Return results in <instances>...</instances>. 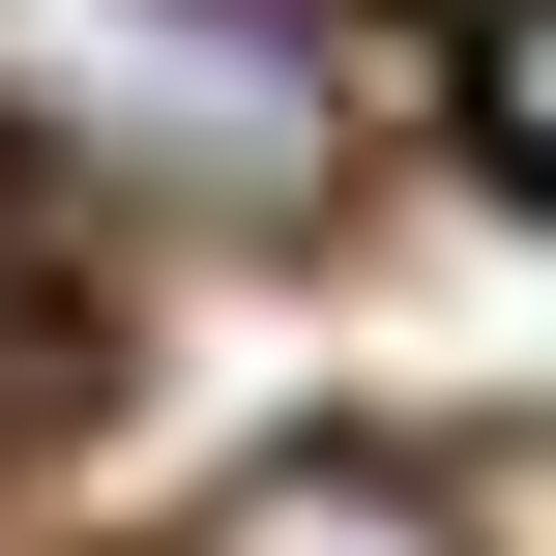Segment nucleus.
I'll return each instance as SVG.
<instances>
[{"label":"nucleus","instance_id":"1","mask_svg":"<svg viewBox=\"0 0 556 556\" xmlns=\"http://www.w3.org/2000/svg\"><path fill=\"white\" fill-rule=\"evenodd\" d=\"M0 117H29L88 205L235 235V205H323L352 59H323V0H0Z\"/></svg>","mask_w":556,"mask_h":556},{"label":"nucleus","instance_id":"2","mask_svg":"<svg viewBox=\"0 0 556 556\" xmlns=\"http://www.w3.org/2000/svg\"><path fill=\"white\" fill-rule=\"evenodd\" d=\"M205 556H440V498H410V469H264Z\"/></svg>","mask_w":556,"mask_h":556},{"label":"nucleus","instance_id":"3","mask_svg":"<svg viewBox=\"0 0 556 556\" xmlns=\"http://www.w3.org/2000/svg\"><path fill=\"white\" fill-rule=\"evenodd\" d=\"M498 176L556 205V0H498Z\"/></svg>","mask_w":556,"mask_h":556}]
</instances>
